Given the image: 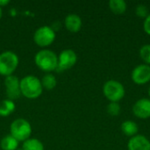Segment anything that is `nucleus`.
I'll return each instance as SVG.
<instances>
[{
	"label": "nucleus",
	"mask_w": 150,
	"mask_h": 150,
	"mask_svg": "<svg viewBox=\"0 0 150 150\" xmlns=\"http://www.w3.org/2000/svg\"><path fill=\"white\" fill-rule=\"evenodd\" d=\"M20 91L21 94L25 98L34 99L42 94L43 87L40 80L37 76L28 75L20 80Z\"/></svg>",
	"instance_id": "f257e3e1"
},
{
	"label": "nucleus",
	"mask_w": 150,
	"mask_h": 150,
	"mask_svg": "<svg viewBox=\"0 0 150 150\" xmlns=\"http://www.w3.org/2000/svg\"><path fill=\"white\" fill-rule=\"evenodd\" d=\"M34 62L41 70L50 73L58 67V55L49 49H41L34 56Z\"/></svg>",
	"instance_id": "f03ea898"
},
{
	"label": "nucleus",
	"mask_w": 150,
	"mask_h": 150,
	"mask_svg": "<svg viewBox=\"0 0 150 150\" xmlns=\"http://www.w3.org/2000/svg\"><path fill=\"white\" fill-rule=\"evenodd\" d=\"M11 135L18 142H25L30 138L32 134V127L30 123L22 118L16 119L11 122L10 127Z\"/></svg>",
	"instance_id": "7ed1b4c3"
},
{
	"label": "nucleus",
	"mask_w": 150,
	"mask_h": 150,
	"mask_svg": "<svg viewBox=\"0 0 150 150\" xmlns=\"http://www.w3.org/2000/svg\"><path fill=\"white\" fill-rule=\"evenodd\" d=\"M18 56L12 51L7 50L0 54V75L11 76L18 65Z\"/></svg>",
	"instance_id": "20e7f679"
},
{
	"label": "nucleus",
	"mask_w": 150,
	"mask_h": 150,
	"mask_svg": "<svg viewBox=\"0 0 150 150\" xmlns=\"http://www.w3.org/2000/svg\"><path fill=\"white\" fill-rule=\"evenodd\" d=\"M105 97L111 102H119L125 96V88L123 84L116 80H109L103 86Z\"/></svg>",
	"instance_id": "39448f33"
},
{
	"label": "nucleus",
	"mask_w": 150,
	"mask_h": 150,
	"mask_svg": "<svg viewBox=\"0 0 150 150\" xmlns=\"http://www.w3.org/2000/svg\"><path fill=\"white\" fill-rule=\"evenodd\" d=\"M54 39L55 32L48 25H42L39 27L33 34V40L40 47H47L51 45Z\"/></svg>",
	"instance_id": "423d86ee"
},
{
	"label": "nucleus",
	"mask_w": 150,
	"mask_h": 150,
	"mask_svg": "<svg viewBox=\"0 0 150 150\" xmlns=\"http://www.w3.org/2000/svg\"><path fill=\"white\" fill-rule=\"evenodd\" d=\"M4 87H5V94L8 99L15 100L18 99L21 96L20 91V80L18 76L11 75L5 77L4 79Z\"/></svg>",
	"instance_id": "0eeeda50"
},
{
	"label": "nucleus",
	"mask_w": 150,
	"mask_h": 150,
	"mask_svg": "<svg viewBox=\"0 0 150 150\" xmlns=\"http://www.w3.org/2000/svg\"><path fill=\"white\" fill-rule=\"evenodd\" d=\"M77 61V55L72 49H64L58 55V67L59 70H67L71 69Z\"/></svg>",
	"instance_id": "6e6552de"
},
{
	"label": "nucleus",
	"mask_w": 150,
	"mask_h": 150,
	"mask_svg": "<svg viewBox=\"0 0 150 150\" xmlns=\"http://www.w3.org/2000/svg\"><path fill=\"white\" fill-rule=\"evenodd\" d=\"M132 80L134 83L142 85L150 81V66L148 64H141L132 71Z\"/></svg>",
	"instance_id": "1a4fd4ad"
},
{
	"label": "nucleus",
	"mask_w": 150,
	"mask_h": 150,
	"mask_svg": "<svg viewBox=\"0 0 150 150\" xmlns=\"http://www.w3.org/2000/svg\"><path fill=\"white\" fill-rule=\"evenodd\" d=\"M133 112L134 116L139 119H149L150 118V99L141 98L137 100L133 105Z\"/></svg>",
	"instance_id": "9d476101"
},
{
	"label": "nucleus",
	"mask_w": 150,
	"mask_h": 150,
	"mask_svg": "<svg viewBox=\"0 0 150 150\" xmlns=\"http://www.w3.org/2000/svg\"><path fill=\"white\" fill-rule=\"evenodd\" d=\"M128 150H150L149 140L144 135L137 134L132 137L127 143Z\"/></svg>",
	"instance_id": "9b49d317"
},
{
	"label": "nucleus",
	"mask_w": 150,
	"mask_h": 150,
	"mask_svg": "<svg viewBox=\"0 0 150 150\" xmlns=\"http://www.w3.org/2000/svg\"><path fill=\"white\" fill-rule=\"evenodd\" d=\"M64 24L69 31L72 33H76L82 27V19L77 14L70 13L66 16Z\"/></svg>",
	"instance_id": "f8f14e48"
},
{
	"label": "nucleus",
	"mask_w": 150,
	"mask_h": 150,
	"mask_svg": "<svg viewBox=\"0 0 150 150\" xmlns=\"http://www.w3.org/2000/svg\"><path fill=\"white\" fill-rule=\"evenodd\" d=\"M121 131L122 133L128 136V137H134L135 135H137V133L139 131V127L138 125L132 120H126L121 124Z\"/></svg>",
	"instance_id": "ddd939ff"
},
{
	"label": "nucleus",
	"mask_w": 150,
	"mask_h": 150,
	"mask_svg": "<svg viewBox=\"0 0 150 150\" xmlns=\"http://www.w3.org/2000/svg\"><path fill=\"white\" fill-rule=\"evenodd\" d=\"M18 141L11 134L4 136L0 142V147L3 150H17L18 147Z\"/></svg>",
	"instance_id": "4468645a"
},
{
	"label": "nucleus",
	"mask_w": 150,
	"mask_h": 150,
	"mask_svg": "<svg viewBox=\"0 0 150 150\" xmlns=\"http://www.w3.org/2000/svg\"><path fill=\"white\" fill-rule=\"evenodd\" d=\"M109 8L114 14L121 15L127 11V3L124 0H111L109 1Z\"/></svg>",
	"instance_id": "2eb2a0df"
},
{
	"label": "nucleus",
	"mask_w": 150,
	"mask_h": 150,
	"mask_svg": "<svg viewBox=\"0 0 150 150\" xmlns=\"http://www.w3.org/2000/svg\"><path fill=\"white\" fill-rule=\"evenodd\" d=\"M15 110V104L11 99H4L0 102V116L6 117Z\"/></svg>",
	"instance_id": "dca6fc26"
},
{
	"label": "nucleus",
	"mask_w": 150,
	"mask_h": 150,
	"mask_svg": "<svg viewBox=\"0 0 150 150\" xmlns=\"http://www.w3.org/2000/svg\"><path fill=\"white\" fill-rule=\"evenodd\" d=\"M22 150H44V145L38 139L29 138L23 142Z\"/></svg>",
	"instance_id": "f3484780"
},
{
	"label": "nucleus",
	"mask_w": 150,
	"mask_h": 150,
	"mask_svg": "<svg viewBox=\"0 0 150 150\" xmlns=\"http://www.w3.org/2000/svg\"><path fill=\"white\" fill-rule=\"evenodd\" d=\"M40 82H41L42 87L45 88L46 90H49V91L53 90L56 86V83H57L55 76L51 73H47L42 77Z\"/></svg>",
	"instance_id": "a211bd4d"
},
{
	"label": "nucleus",
	"mask_w": 150,
	"mask_h": 150,
	"mask_svg": "<svg viewBox=\"0 0 150 150\" xmlns=\"http://www.w3.org/2000/svg\"><path fill=\"white\" fill-rule=\"evenodd\" d=\"M140 56L144 62L148 63V65L150 64V44L144 45L141 47Z\"/></svg>",
	"instance_id": "6ab92c4d"
},
{
	"label": "nucleus",
	"mask_w": 150,
	"mask_h": 150,
	"mask_svg": "<svg viewBox=\"0 0 150 150\" xmlns=\"http://www.w3.org/2000/svg\"><path fill=\"white\" fill-rule=\"evenodd\" d=\"M106 109H107L108 114H110L111 116H118L120 112V110H121L120 105L117 102H111L107 105Z\"/></svg>",
	"instance_id": "aec40b11"
},
{
	"label": "nucleus",
	"mask_w": 150,
	"mask_h": 150,
	"mask_svg": "<svg viewBox=\"0 0 150 150\" xmlns=\"http://www.w3.org/2000/svg\"><path fill=\"white\" fill-rule=\"evenodd\" d=\"M135 14L140 18H147L149 13V9L144 4H138L135 8Z\"/></svg>",
	"instance_id": "412c9836"
},
{
	"label": "nucleus",
	"mask_w": 150,
	"mask_h": 150,
	"mask_svg": "<svg viewBox=\"0 0 150 150\" xmlns=\"http://www.w3.org/2000/svg\"><path fill=\"white\" fill-rule=\"evenodd\" d=\"M143 28L145 33L150 35V14H149L148 17L145 18V21L143 23Z\"/></svg>",
	"instance_id": "4be33fe9"
},
{
	"label": "nucleus",
	"mask_w": 150,
	"mask_h": 150,
	"mask_svg": "<svg viewBox=\"0 0 150 150\" xmlns=\"http://www.w3.org/2000/svg\"><path fill=\"white\" fill-rule=\"evenodd\" d=\"M10 3L9 0H0V7H3L6 4H8Z\"/></svg>",
	"instance_id": "5701e85b"
},
{
	"label": "nucleus",
	"mask_w": 150,
	"mask_h": 150,
	"mask_svg": "<svg viewBox=\"0 0 150 150\" xmlns=\"http://www.w3.org/2000/svg\"><path fill=\"white\" fill-rule=\"evenodd\" d=\"M3 16V10H2V7H0V19Z\"/></svg>",
	"instance_id": "b1692460"
},
{
	"label": "nucleus",
	"mask_w": 150,
	"mask_h": 150,
	"mask_svg": "<svg viewBox=\"0 0 150 150\" xmlns=\"http://www.w3.org/2000/svg\"><path fill=\"white\" fill-rule=\"evenodd\" d=\"M149 99H150V87H149Z\"/></svg>",
	"instance_id": "393cba45"
}]
</instances>
